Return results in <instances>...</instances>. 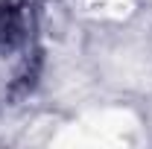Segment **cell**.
<instances>
[{
  "label": "cell",
  "instance_id": "obj_1",
  "mask_svg": "<svg viewBox=\"0 0 152 149\" xmlns=\"http://www.w3.org/2000/svg\"><path fill=\"white\" fill-rule=\"evenodd\" d=\"M35 18L29 3L0 6V99L26 91L35 76Z\"/></svg>",
  "mask_w": 152,
  "mask_h": 149
}]
</instances>
